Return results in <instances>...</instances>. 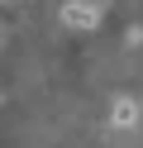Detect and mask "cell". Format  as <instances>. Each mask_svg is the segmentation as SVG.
Listing matches in <instances>:
<instances>
[{
    "mask_svg": "<svg viewBox=\"0 0 143 148\" xmlns=\"http://www.w3.org/2000/svg\"><path fill=\"white\" fill-rule=\"evenodd\" d=\"M110 124H114V129H133V124H138V105H133V100H114Z\"/></svg>",
    "mask_w": 143,
    "mask_h": 148,
    "instance_id": "7a4b0ae2",
    "label": "cell"
},
{
    "mask_svg": "<svg viewBox=\"0 0 143 148\" xmlns=\"http://www.w3.org/2000/svg\"><path fill=\"white\" fill-rule=\"evenodd\" d=\"M62 19H67V29H95V24H100V10L86 5V0H72L62 10Z\"/></svg>",
    "mask_w": 143,
    "mask_h": 148,
    "instance_id": "6da1fadb",
    "label": "cell"
},
{
    "mask_svg": "<svg viewBox=\"0 0 143 148\" xmlns=\"http://www.w3.org/2000/svg\"><path fill=\"white\" fill-rule=\"evenodd\" d=\"M133 43H143V24H138V29H133Z\"/></svg>",
    "mask_w": 143,
    "mask_h": 148,
    "instance_id": "3957f363",
    "label": "cell"
}]
</instances>
